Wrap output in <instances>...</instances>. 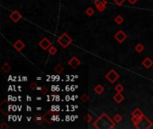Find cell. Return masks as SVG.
<instances>
[{
  "mask_svg": "<svg viewBox=\"0 0 153 129\" xmlns=\"http://www.w3.org/2000/svg\"><path fill=\"white\" fill-rule=\"evenodd\" d=\"M64 71V67L62 66L60 64H57L56 65V67H55V72L57 73V74H61L62 72Z\"/></svg>",
  "mask_w": 153,
  "mask_h": 129,
  "instance_id": "19",
  "label": "cell"
},
{
  "mask_svg": "<svg viewBox=\"0 0 153 129\" xmlns=\"http://www.w3.org/2000/svg\"><path fill=\"white\" fill-rule=\"evenodd\" d=\"M57 42H58V44H60V46H61L62 48H67L69 45L72 44L73 40H72V38L67 34V33L65 32V33H63L61 36L58 37Z\"/></svg>",
  "mask_w": 153,
  "mask_h": 129,
  "instance_id": "2",
  "label": "cell"
},
{
  "mask_svg": "<svg viewBox=\"0 0 153 129\" xmlns=\"http://www.w3.org/2000/svg\"><path fill=\"white\" fill-rule=\"evenodd\" d=\"M27 100H31V97H27Z\"/></svg>",
  "mask_w": 153,
  "mask_h": 129,
  "instance_id": "31",
  "label": "cell"
},
{
  "mask_svg": "<svg viewBox=\"0 0 153 129\" xmlns=\"http://www.w3.org/2000/svg\"><path fill=\"white\" fill-rule=\"evenodd\" d=\"M152 122L150 120H149L146 117H143L142 118H141V120L139 121L137 125H135L136 128H150L152 126Z\"/></svg>",
  "mask_w": 153,
  "mask_h": 129,
  "instance_id": "3",
  "label": "cell"
},
{
  "mask_svg": "<svg viewBox=\"0 0 153 129\" xmlns=\"http://www.w3.org/2000/svg\"><path fill=\"white\" fill-rule=\"evenodd\" d=\"M34 119H35V122L37 123L38 125H40L41 123L43 122V121H45V117L44 116H41V115H36L35 117H34Z\"/></svg>",
  "mask_w": 153,
  "mask_h": 129,
  "instance_id": "14",
  "label": "cell"
},
{
  "mask_svg": "<svg viewBox=\"0 0 153 129\" xmlns=\"http://www.w3.org/2000/svg\"><path fill=\"white\" fill-rule=\"evenodd\" d=\"M141 64H142V65L145 67V68L149 69L153 65V61H152L151 58H150V57H146V58H145L144 60L142 61V63H141Z\"/></svg>",
  "mask_w": 153,
  "mask_h": 129,
  "instance_id": "10",
  "label": "cell"
},
{
  "mask_svg": "<svg viewBox=\"0 0 153 129\" xmlns=\"http://www.w3.org/2000/svg\"><path fill=\"white\" fill-rule=\"evenodd\" d=\"M115 90H116V92H122V91H124V86L122 84H120V83H118V84L115 87Z\"/></svg>",
  "mask_w": 153,
  "mask_h": 129,
  "instance_id": "22",
  "label": "cell"
},
{
  "mask_svg": "<svg viewBox=\"0 0 153 129\" xmlns=\"http://www.w3.org/2000/svg\"><path fill=\"white\" fill-rule=\"evenodd\" d=\"M24 47H25V44H24V43L22 42L21 40H16V41L14 42V48H15L17 51H21V50H22V48H24Z\"/></svg>",
  "mask_w": 153,
  "mask_h": 129,
  "instance_id": "11",
  "label": "cell"
},
{
  "mask_svg": "<svg viewBox=\"0 0 153 129\" xmlns=\"http://www.w3.org/2000/svg\"><path fill=\"white\" fill-rule=\"evenodd\" d=\"M126 38H127V35H126L123 31H118L115 34V39H116L119 43L124 42V40H126Z\"/></svg>",
  "mask_w": 153,
  "mask_h": 129,
  "instance_id": "7",
  "label": "cell"
},
{
  "mask_svg": "<svg viewBox=\"0 0 153 129\" xmlns=\"http://www.w3.org/2000/svg\"><path fill=\"white\" fill-rule=\"evenodd\" d=\"M14 110H16V106H14Z\"/></svg>",
  "mask_w": 153,
  "mask_h": 129,
  "instance_id": "32",
  "label": "cell"
},
{
  "mask_svg": "<svg viewBox=\"0 0 153 129\" xmlns=\"http://www.w3.org/2000/svg\"><path fill=\"white\" fill-rule=\"evenodd\" d=\"M27 110H28V111H31V107H27Z\"/></svg>",
  "mask_w": 153,
  "mask_h": 129,
  "instance_id": "30",
  "label": "cell"
},
{
  "mask_svg": "<svg viewBox=\"0 0 153 129\" xmlns=\"http://www.w3.org/2000/svg\"><path fill=\"white\" fill-rule=\"evenodd\" d=\"M104 91H105V89H104V87L102 85L100 84H99V85H97L95 88H94V91H95L97 94H102V93L104 92Z\"/></svg>",
  "mask_w": 153,
  "mask_h": 129,
  "instance_id": "15",
  "label": "cell"
},
{
  "mask_svg": "<svg viewBox=\"0 0 153 129\" xmlns=\"http://www.w3.org/2000/svg\"><path fill=\"white\" fill-rule=\"evenodd\" d=\"M128 2H129L131 5H134V4L136 3V2H138L139 0H127Z\"/></svg>",
  "mask_w": 153,
  "mask_h": 129,
  "instance_id": "29",
  "label": "cell"
},
{
  "mask_svg": "<svg viewBox=\"0 0 153 129\" xmlns=\"http://www.w3.org/2000/svg\"><path fill=\"white\" fill-rule=\"evenodd\" d=\"M85 14H86L88 16H92L94 14H95V11H94V9L91 8V7H88V8L85 10Z\"/></svg>",
  "mask_w": 153,
  "mask_h": 129,
  "instance_id": "18",
  "label": "cell"
},
{
  "mask_svg": "<svg viewBox=\"0 0 153 129\" xmlns=\"http://www.w3.org/2000/svg\"><path fill=\"white\" fill-rule=\"evenodd\" d=\"M94 127L96 128H113L116 125L105 113H103L94 123Z\"/></svg>",
  "mask_w": 153,
  "mask_h": 129,
  "instance_id": "1",
  "label": "cell"
},
{
  "mask_svg": "<svg viewBox=\"0 0 153 129\" xmlns=\"http://www.w3.org/2000/svg\"><path fill=\"white\" fill-rule=\"evenodd\" d=\"M68 65H69L70 66L73 67V68H76L77 66H79V65H81V61L79 60L76 57H73L69 61H68Z\"/></svg>",
  "mask_w": 153,
  "mask_h": 129,
  "instance_id": "8",
  "label": "cell"
},
{
  "mask_svg": "<svg viewBox=\"0 0 153 129\" xmlns=\"http://www.w3.org/2000/svg\"><path fill=\"white\" fill-rule=\"evenodd\" d=\"M56 52H57V49H56V48H55V47L51 46L49 48H48V53L50 54L51 56H54L56 54Z\"/></svg>",
  "mask_w": 153,
  "mask_h": 129,
  "instance_id": "21",
  "label": "cell"
},
{
  "mask_svg": "<svg viewBox=\"0 0 153 129\" xmlns=\"http://www.w3.org/2000/svg\"><path fill=\"white\" fill-rule=\"evenodd\" d=\"M122 116L121 115H119V114H116V115H115V117H114V121L116 123H119L120 121H122Z\"/></svg>",
  "mask_w": 153,
  "mask_h": 129,
  "instance_id": "23",
  "label": "cell"
},
{
  "mask_svg": "<svg viewBox=\"0 0 153 129\" xmlns=\"http://www.w3.org/2000/svg\"><path fill=\"white\" fill-rule=\"evenodd\" d=\"M115 22H116L118 25H120V24H122L123 22H124V18H123L121 15H117L116 18H115Z\"/></svg>",
  "mask_w": 153,
  "mask_h": 129,
  "instance_id": "20",
  "label": "cell"
},
{
  "mask_svg": "<svg viewBox=\"0 0 153 129\" xmlns=\"http://www.w3.org/2000/svg\"><path fill=\"white\" fill-rule=\"evenodd\" d=\"M94 4H95V6L97 7L98 11L101 13L106 9L107 3L106 0H95V1H94Z\"/></svg>",
  "mask_w": 153,
  "mask_h": 129,
  "instance_id": "5",
  "label": "cell"
},
{
  "mask_svg": "<svg viewBox=\"0 0 153 129\" xmlns=\"http://www.w3.org/2000/svg\"><path fill=\"white\" fill-rule=\"evenodd\" d=\"M0 128L1 129H4V128H9V126H8V125H5V123H2L1 124V126H0Z\"/></svg>",
  "mask_w": 153,
  "mask_h": 129,
  "instance_id": "28",
  "label": "cell"
},
{
  "mask_svg": "<svg viewBox=\"0 0 153 129\" xmlns=\"http://www.w3.org/2000/svg\"><path fill=\"white\" fill-rule=\"evenodd\" d=\"M113 1H114L117 5H122L123 4H124V2L126 1V0H113Z\"/></svg>",
  "mask_w": 153,
  "mask_h": 129,
  "instance_id": "24",
  "label": "cell"
},
{
  "mask_svg": "<svg viewBox=\"0 0 153 129\" xmlns=\"http://www.w3.org/2000/svg\"><path fill=\"white\" fill-rule=\"evenodd\" d=\"M10 18H11V20H12L13 22H17L19 21V20L22 18V15H21V14L18 12V11H14V12L12 13V14H10Z\"/></svg>",
  "mask_w": 153,
  "mask_h": 129,
  "instance_id": "9",
  "label": "cell"
},
{
  "mask_svg": "<svg viewBox=\"0 0 153 129\" xmlns=\"http://www.w3.org/2000/svg\"><path fill=\"white\" fill-rule=\"evenodd\" d=\"M88 99H89V97H88V95H86V94H83L82 97H81V100H82V101H87L88 100Z\"/></svg>",
  "mask_w": 153,
  "mask_h": 129,
  "instance_id": "26",
  "label": "cell"
},
{
  "mask_svg": "<svg viewBox=\"0 0 153 129\" xmlns=\"http://www.w3.org/2000/svg\"><path fill=\"white\" fill-rule=\"evenodd\" d=\"M134 49L136 52H138V53H141V52L144 50V46H143L141 43H138V44L135 46Z\"/></svg>",
  "mask_w": 153,
  "mask_h": 129,
  "instance_id": "16",
  "label": "cell"
},
{
  "mask_svg": "<svg viewBox=\"0 0 153 129\" xmlns=\"http://www.w3.org/2000/svg\"><path fill=\"white\" fill-rule=\"evenodd\" d=\"M30 88H31V90H37L38 88V85L36 83H31V84H30Z\"/></svg>",
  "mask_w": 153,
  "mask_h": 129,
  "instance_id": "25",
  "label": "cell"
},
{
  "mask_svg": "<svg viewBox=\"0 0 153 129\" xmlns=\"http://www.w3.org/2000/svg\"><path fill=\"white\" fill-rule=\"evenodd\" d=\"M113 99H114V100L116 102V103L119 104V103H121V102L124 101V97L123 96V94H121V92H116V94L114 95Z\"/></svg>",
  "mask_w": 153,
  "mask_h": 129,
  "instance_id": "13",
  "label": "cell"
},
{
  "mask_svg": "<svg viewBox=\"0 0 153 129\" xmlns=\"http://www.w3.org/2000/svg\"><path fill=\"white\" fill-rule=\"evenodd\" d=\"M41 91H42L43 94H46V93L48 92V88L46 87V86H43V87H42V90H41Z\"/></svg>",
  "mask_w": 153,
  "mask_h": 129,
  "instance_id": "27",
  "label": "cell"
},
{
  "mask_svg": "<svg viewBox=\"0 0 153 129\" xmlns=\"http://www.w3.org/2000/svg\"><path fill=\"white\" fill-rule=\"evenodd\" d=\"M1 69L5 73H9V71L12 69V66H11V65H9V64H7V63H5V64H4L3 65H2Z\"/></svg>",
  "mask_w": 153,
  "mask_h": 129,
  "instance_id": "17",
  "label": "cell"
},
{
  "mask_svg": "<svg viewBox=\"0 0 153 129\" xmlns=\"http://www.w3.org/2000/svg\"><path fill=\"white\" fill-rule=\"evenodd\" d=\"M132 116H134V117H139V118H142V117H144V114L142 113V111H141L140 108H136L132 111Z\"/></svg>",
  "mask_w": 153,
  "mask_h": 129,
  "instance_id": "12",
  "label": "cell"
},
{
  "mask_svg": "<svg viewBox=\"0 0 153 129\" xmlns=\"http://www.w3.org/2000/svg\"><path fill=\"white\" fill-rule=\"evenodd\" d=\"M120 75L118 74V73L114 69H111L107 74H106V78L111 83H115V82H116L119 79Z\"/></svg>",
  "mask_w": 153,
  "mask_h": 129,
  "instance_id": "4",
  "label": "cell"
},
{
  "mask_svg": "<svg viewBox=\"0 0 153 129\" xmlns=\"http://www.w3.org/2000/svg\"><path fill=\"white\" fill-rule=\"evenodd\" d=\"M39 47L42 48V49L47 50V49H48V48H50L51 45H52V43H51V41L48 40V38H43L42 40L39 41Z\"/></svg>",
  "mask_w": 153,
  "mask_h": 129,
  "instance_id": "6",
  "label": "cell"
}]
</instances>
